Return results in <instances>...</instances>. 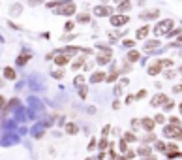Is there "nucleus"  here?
Returning a JSON list of instances; mask_svg holds the SVG:
<instances>
[{
  "label": "nucleus",
  "instance_id": "obj_1",
  "mask_svg": "<svg viewBox=\"0 0 182 160\" xmlns=\"http://www.w3.org/2000/svg\"><path fill=\"white\" fill-rule=\"evenodd\" d=\"M163 136L173 137V140H182V126H173V124L163 126Z\"/></svg>",
  "mask_w": 182,
  "mask_h": 160
},
{
  "label": "nucleus",
  "instance_id": "obj_2",
  "mask_svg": "<svg viewBox=\"0 0 182 160\" xmlns=\"http://www.w3.org/2000/svg\"><path fill=\"white\" fill-rule=\"evenodd\" d=\"M171 28H173V19H165V21H162V23L156 25L154 32H156V34H169Z\"/></svg>",
  "mask_w": 182,
  "mask_h": 160
},
{
  "label": "nucleus",
  "instance_id": "obj_3",
  "mask_svg": "<svg viewBox=\"0 0 182 160\" xmlns=\"http://www.w3.org/2000/svg\"><path fill=\"white\" fill-rule=\"evenodd\" d=\"M137 155L141 156L143 160H146V158H152L154 156V149L150 147V145H145V143H141L137 147Z\"/></svg>",
  "mask_w": 182,
  "mask_h": 160
},
{
  "label": "nucleus",
  "instance_id": "obj_4",
  "mask_svg": "<svg viewBox=\"0 0 182 160\" xmlns=\"http://www.w3.org/2000/svg\"><path fill=\"white\" fill-rule=\"evenodd\" d=\"M141 128H143L145 132L152 134L154 128H156V121L152 119V117H143V119H141Z\"/></svg>",
  "mask_w": 182,
  "mask_h": 160
},
{
  "label": "nucleus",
  "instance_id": "obj_5",
  "mask_svg": "<svg viewBox=\"0 0 182 160\" xmlns=\"http://www.w3.org/2000/svg\"><path fill=\"white\" fill-rule=\"evenodd\" d=\"M167 158L169 160H173V158H180V151H178V145L175 141H169L167 143Z\"/></svg>",
  "mask_w": 182,
  "mask_h": 160
},
{
  "label": "nucleus",
  "instance_id": "obj_6",
  "mask_svg": "<svg viewBox=\"0 0 182 160\" xmlns=\"http://www.w3.org/2000/svg\"><path fill=\"white\" fill-rule=\"evenodd\" d=\"M75 12V4L73 2H68V4H62L57 8V13H62V15H71Z\"/></svg>",
  "mask_w": 182,
  "mask_h": 160
},
{
  "label": "nucleus",
  "instance_id": "obj_7",
  "mask_svg": "<svg viewBox=\"0 0 182 160\" xmlns=\"http://www.w3.org/2000/svg\"><path fill=\"white\" fill-rule=\"evenodd\" d=\"M167 102H169V98H167L165 94H158V96H154V98L150 100V104L154 105V108H160V105H165Z\"/></svg>",
  "mask_w": 182,
  "mask_h": 160
},
{
  "label": "nucleus",
  "instance_id": "obj_8",
  "mask_svg": "<svg viewBox=\"0 0 182 160\" xmlns=\"http://www.w3.org/2000/svg\"><path fill=\"white\" fill-rule=\"evenodd\" d=\"M128 19H130V17H126V15H113V17H111V25H113V27L126 25V23H128Z\"/></svg>",
  "mask_w": 182,
  "mask_h": 160
},
{
  "label": "nucleus",
  "instance_id": "obj_9",
  "mask_svg": "<svg viewBox=\"0 0 182 160\" xmlns=\"http://www.w3.org/2000/svg\"><path fill=\"white\" fill-rule=\"evenodd\" d=\"M111 55H113V53H111L109 49H103L100 55H98V64H107V62L111 60Z\"/></svg>",
  "mask_w": 182,
  "mask_h": 160
},
{
  "label": "nucleus",
  "instance_id": "obj_10",
  "mask_svg": "<svg viewBox=\"0 0 182 160\" xmlns=\"http://www.w3.org/2000/svg\"><path fill=\"white\" fill-rule=\"evenodd\" d=\"M64 130H66V134H70V136H75L79 132V124L77 123H66Z\"/></svg>",
  "mask_w": 182,
  "mask_h": 160
},
{
  "label": "nucleus",
  "instance_id": "obj_11",
  "mask_svg": "<svg viewBox=\"0 0 182 160\" xmlns=\"http://www.w3.org/2000/svg\"><path fill=\"white\" fill-rule=\"evenodd\" d=\"M162 68H163L162 62H154V64H150V66H148L146 72H148V76H158V73L162 72Z\"/></svg>",
  "mask_w": 182,
  "mask_h": 160
},
{
  "label": "nucleus",
  "instance_id": "obj_12",
  "mask_svg": "<svg viewBox=\"0 0 182 160\" xmlns=\"http://www.w3.org/2000/svg\"><path fill=\"white\" fill-rule=\"evenodd\" d=\"M111 12H113V9H111L109 6H98V8L94 9L96 15H111Z\"/></svg>",
  "mask_w": 182,
  "mask_h": 160
},
{
  "label": "nucleus",
  "instance_id": "obj_13",
  "mask_svg": "<svg viewBox=\"0 0 182 160\" xmlns=\"http://www.w3.org/2000/svg\"><path fill=\"white\" fill-rule=\"evenodd\" d=\"M68 62H70V57H68V55H57V57H55V64H58V66H66Z\"/></svg>",
  "mask_w": 182,
  "mask_h": 160
},
{
  "label": "nucleus",
  "instance_id": "obj_14",
  "mask_svg": "<svg viewBox=\"0 0 182 160\" xmlns=\"http://www.w3.org/2000/svg\"><path fill=\"white\" fill-rule=\"evenodd\" d=\"M158 15H160V12H158V9H148V12L141 13V17H143V19H156Z\"/></svg>",
  "mask_w": 182,
  "mask_h": 160
},
{
  "label": "nucleus",
  "instance_id": "obj_15",
  "mask_svg": "<svg viewBox=\"0 0 182 160\" xmlns=\"http://www.w3.org/2000/svg\"><path fill=\"white\" fill-rule=\"evenodd\" d=\"M28 60H30V53H23V55H19V57H17V64H19V66L26 64Z\"/></svg>",
  "mask_w": 182,
  "mask_h": 160
},
{
  "label": "nucleus",
  "instance_id": "obj_16",
  "mask_svg": "<svg viewBox=\"0 0 182 160\" xmlns=\"http://www.w3.org/2000/svg\"><path fill=\"white\" fill-rule=\"evenodd\" d=\"M148 32H150V28H148V27H143V28H139L137 30V40H143V38H146V34H148Z\"/></svg>",
  "mask_w": 182,
  "mask_h": 160
},
{
  "label": "nucleus",
  "instance_id": "obj_17",
  "mask_svg": "<svg viewBox=\"0 0 182 160\" xmlns=\"http://www.w3.org/2000/svg\"><path fill=\"white\" fill-rule=\"evenodd\" d=\"M103 79H107V77L103 76V73H101V72H96V73H94V76L90 77V81H92V83H100V81H103Z\"/></svg>",
  "mask_w": 182,
  "mask_h": 160
},
{
  "label": "nucleus",
  "instance_id": "obj_18",
  "mask_svg": "<svg viewBox=\"0 0 182 160\" xmlns=\"http://www.w3.org/2000/svg\"><path fill=\"white\" fill-rule=\"evenodd\" d=\"M122 137H124V140H126L128 143H133V141H137V136H135L133 132H126Z\"/></svg>",
  "mask_w": 182,
  "mask_h": 160
},
{
  "label": "nucleus",
  "instance_id": "obj_19",
  "mask_svg": "<svg viewBox=\"0 0 182 160\" xmlns=\"http://www.w3.org/2000/svg\"><path fill=\"white\" fill-rule=\"evenodd\" d=\"M4 77L6 79H15V70L13 68H4Z\"/></svg>",
  "mask_w": 182,
  "mask_h": 160
},
{
  "label": "nucleus",
  "instance_id": "obj_20",
  "mask_svg": "<svg viewBox=\"0 0 182 160\" xmlns=\"http://www.w3.org/2000/svg\"><path fill=\"white\" fill-rule=\"evenodd\" d=\"M139 57L141 55H139L137 51H130L128 53V62H135V60H139Z\"/></svg>",
  "mask_w": 182,
  "mask_h": 160
},
{
  "label": "nucleus",
  "instance_id": "obj_21",
  "mask_svg": "<svg viewBox=\"0 0 182 160\" xmlns=\"http://www.w3.org/2000/svg\"><path fill=\"white\" fill-rule=\"evenodd\" d=\"M118 149H120V153H122V155H126V151H128V141L124 140V137H120V141H118Z\"/></svg>",
  "mask_w": 182,
  "mask_h": 160
},
{
  "label": "nucleus",
  "instance_id": "obj_22",
  "mask_svg": "<svg viewBox=\"0 0 182 160\" xmlns=\"http://www.w3.org/2000/svg\"><path fill=\"white\" fill-rule=\"evenodd\" d=\"M154 147L158 149L160 153H167V145H165L163 141H156V145H154Z\"/></svg>",
  "mask_w": 182,
  "mask_h": 160
},
{
  "label": "nucleus",
  "instance_id": "obj_23",
  "mask_svg": "<svg viewBox=\"0 0 182 160\" xmlns=\"http://www.w3.org/2000/svg\"><path fill=\"white\" fill-rule=\"evenodd\" d=\"M124 156H126V160H133V158L137 156V151H133V149H128Z\"/></svg>",
  "mask_w": 182,
  "mask_h": 160
},
{
  "label": "nucleus",
  "instance_id": "obj_24",
  "mask_svg": "<svg viewBox=\"0 0 182 160\" xmlns=\"http://www.w3.org/2000/svg\"><path fill=\"white\" fill-rule=\"evenodd\" d=\"M169 124H173V126H182V123H180V119L178 117H169V121H167Z\"/></svg>",
  "mask_w": 182,
  "mask_h": 160
},
{
  "label": "nucleus",
  "instance_id": "obj_25",
  "mask_svg": "<svg viewBox=\"0 0 182 160\" xmlns=\"http://www.w3.org/2000/svg\"><path fill=\"white\" fill-rule=\"evenodd\" d=\"M154 121H156V124H163V123H165V115H163V113H158V115L154 117Z\"/></svg>",
  "mask_w": 182,
  "mask_h": 160
},
{
  "label": "nucleus",
  "instance_id": "obj_26",
  "mask_svg": "<svg viewBox=\"0 0 182 160\" xmlns=\"http://www.w3.org/2000/svg\"><path fill=\"white\" fill-rule=\"evenodd\" d=\"M77 21H79V23H88V21H90V15H88V13H81V15L77 17Z\"/></svg>",
  "mask_w": 182,
  "mask_h": 160
},
{
  "label": "nucleus",
  "instance_id": "obj_27",
  "mask_svg": "<svg viewBox=\"0 0 182 160\" xmlns=\"http://www.w3.org/2000/svg\"><path fill=\"white\" fill-rule=\"evenodd\" d=\"M130 8H132V4L128 2V0H126V2H122V4L118 6V9H120V12H128V9H130Z\"/></svg>",
  "mask_w": 182,
  "mask_h": 160
},
{
  "label": "nucleus",
  "instance_id": "obj_28",
  "mask_svg": "<svg viewBox=\"0 0 182 160\" xmlns=\"http://www.w3.org/2000/svg\"><path fill=\"white\" fill-rule=\"evenodd\" d=\"M98 143H100V141L96 140V137H92V140H90V143H88V151H94V149L98 147Z\"/></svg>",
  "mask_w": 182,
  "mask_h": 160
},
{
  "label": "nucleus",
  "instance_id": "obj_29",
  "mask_svg": "<svg viewBox=\"0 0 182 160\" xmlns=\"http://www.w3.org/2000/svg\"><path fill=\"white\" fill-rule=\"evenodd\" d=\"M109 132H111V124H105L103 130H101V137H107V136H109Z\"/></svg>",
  "mask_w": 182,
  "mask_h": 160
},
{
  "label": "nucleus",
  "instance_id": "obj_30",
  "mask_svg": "<svg viewBox=\"0 0 182 160\" xmlns=\"http://www.w3.org/2000/svg\"><path fill=\"white\" fill-rule=\"evenodd\" d=\"M173 108H175V102H173V100H169V102L163 105V111H171Z\"/></svg>",
  "mask_w": 182,
  "mask_h": 160
},
{
  "label": "nucleus",
  "instance_id": "obj_31",
  "mask_svg": "<svg viewBox=\"0 0 182 160\" xmlns=\"http://www.w3.org/2000/svg\"><path fill=\"white\" fill-rule=\"evenodd\" d=\"M160 44H158V40H152V41H146V49H154V47H158Z\"/></svg>",
  "mask_w": 182,
  "mask_h": 160
},
{
  "label": "nucleus",
  "instance_id": "obj_32",
  "mask_svg": "<svg viewBox=\"0 0 182 160\" xmlns=\"http://www.w3.org/2000/svg\"><path fill=\"white\" fill-rule=\"evenodd\" d=\"M83 64H84V59H83V57H81V59H79V60H77V62H75V64H73V70H79V68H81V66H83Z\"/></svg>",
  "mask_w": 182,
  "mask_h": 160
},
{
  "label": "nucleus",
  "instance_id": "obj_33",
  "mask_svg": "<svg viewBox=\"0 0 182 160\" xmlns=\"http://www.w3.org/2000/svg\"><path fill=\"white\" fill-rule=\"evenodd\" d=\"M160 62H162V66H173V60H171V59H163Z\"/></svg>",
  "mask_w": 182,
  "mask_h": 160
},
{
  "label": "nucleus",
  "instance_id": "obj_34",
  "mask_svg": "<svg viewBox=\"0 0 182 160\" xmlns=\"http://www.w3.org/2000/svg\"><path fill=\"white\" fill-rule=\"evenodd\" d=\"M145 96H146V91H139L135 94V100H141V98H145Z\"/></svg>",
  "mask_w": 182,
  "mask_h": 160
},
{
  "label": "nucleus",
  "instance_id": "obj_35",
  "mask_svg": "<svg viewBox=\"0 0 182 160\" xmlns=\"http://www.w3.org/2000/svg\"><path fill=\"white\" fill-rule=\"evenodd\" d=\"M79 96H81V98H87V87H81L79 89Z\"/></svg>",
  "mask_w": 182,
  "mask_h": 160
},
{
  "label": "nucleus",
  "instance_id": "obj_36",
  "mask_svg": "<svg viewBox=\"0 0 182 160\" xmlns=\"http://www.w3.org/2000/svg\"><path fill=\"white\" fill-rule=\"evenodd\" d=\"M115 79H116V72H113V73H111V76H109V77H107L105 81H107V83H113Z\"/></svg>",
  "mask_w": 182,
  "mask_h": 160
},
{
  "label": "nucleus",
  "instance_id": "obj_37",
  "mask_svg": "<svg viewBox=\"0 0 182 160\" xmlns=\"http://www.w3.org/2000/svg\"><path fill=\"white\" fill-rule=\"evenodd\" d=\"M8 105H6V100H4V96H0V109H6Z\"/></svg>",
  "mask_w": 182,
  "mask_h": 160
},
{
  "label": "nucleus",
  "instance_id": "obj_38",
  "mask_svg": "<svg viewBox=\"0 0 182 160\" xmlns=\"http://www.w3.org/2000/svg\"><path fill=\"white\" fill-rule=\"evenodd\" d=\"M53 76H55L57 79H62V77H64V72H60V70H58V72H55V73H53Z\"/></svg>",
  "mask_w": 182,
  "mask_h": 160
},
{
  "label": "nucleus",
  "instance_id": "obj_39",
  "mask_svg": "<svg viewBox=\"0 0 182 160\" xmlns=\"http://www.w3.org/2000/svg\"><path fill=\"white\" fill-rule=\"evenodd\" d=\"M124 45H128V47H133V41H132V40H126V41H124Z\"/></svg>",
  "mask_w": 182,
  "mask_h": 160
},
{
  "label": "nucleus",
  "instance_id": "obj_40",
  "mask_svg": "<svg viewBox=\"0 0 182 160\" xmlns=\"http://www.w3.org/2000/svg\"><path fill=\"white\" fill-rule=\"evenodd\" d=\"M118 108H120V102H118V100L113 102V109H118Z\"/></svg>",
  "mask_w": 182,
  "mask_h": 160
},
{
  "label": "nucleus",
  "instance_id": "obj_41",
  "mask_svg": "<svg viewBox=\"0 0 182 160\" xmlns=\"http://www.w3.org/2000/svg\"><path fill=\"white\" fill-rule=\"evenodd\" d=\"M165 77H169V79H171V77H175V73H173V72H165Z\"/></svg>",
  "mask_w": 182,
  "mask_h": 160
},
{
  "label": "nucleus",
  "instance_id": "obj_42",
  "mask_svg": "<svg viewBox=\"0 0 182 160\" xmlns=\"http://www.w3.org/2000/svg\"><path fill=\"white\" fill-rule=\"evenodd\" d=\"M39 2H41V0H30V4H32V6H38Z\"/></svg>",
  "mask_w": 182,
  "mask_h": 160
},
{
  "label": "nucleus",
  "instance_id": "obj_43",
  "mask_svg": "<svg viewBox=\"0 0 182 160\" xmlns=\"http://www.w3.org/2000/svg\"><path fill=\"white\" fill-rule=\"evenodd\" d=\"M175 92H182V85H177V87H175Z\"/></svg>",
  "mask_w": 182,
  "mask_h": 160
},
{
  "label": "nucleus",
  "instance_id": "obj_44",
  "mask_svg": "<svg viewBox=\"0 0 182 160\" xmlns=\"http://www.w3.org/2000/svg\"><path fill=\"white\" fill-rule=\"evenodd\" d=\"M84 160H96L94 156H87V158H84Z\"/></svg>",
  "mask_w": 182,
  "mask_h": 160
},
{
  "label": "nucleus",
  "instance_id": "obj_45",
  "mask_svg": "<svg viewBox=\"0 0 182 160\" xmlns=\"http://www.w3.org/2000/svg\"><path fill=\"white\" fill-rule=\"evenodd\" d=\"M178 109H180V113H182V102H180V104H178Z\"/></svg>",
  "mask_w": 182,
  "mask_h": 160
},
{
  "label": "nucleus",
  "instance_id": "obj_46",
  "mask_svg": "<svg viewBox=\"0 0 182 160\" xmlns=\"http://www.w3.org/2000/svg\"><path fill=\"white\" fill-rule=\"evenodd\" d=\"M180 158H182V151H180Z\"/></svg>",
  "mask_w": 182,
  "mask_h": 160
},
{
  "label": "nucleus",
  "instance_id": "obj_47",
  "mask_svg": "<svg viewBox=\"0 0 182 160\" xmlns=\"http://www.w3.org/2000/svg\"><path fill=\"white\" fill-rule=\"evenodd\" d=\"M180 72H182V68H180Z\"/></svg>",
  "mask_w": 182,
  "mask_h": 160
}]
</instances>
